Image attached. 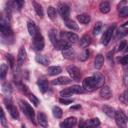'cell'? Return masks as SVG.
Wrapping results in <instances>:
<instances>
[{
    "mask_svg": "<svg viewBox=\"0 0 128 128\" xmlns=\"http://www.w3.org/2000/svg\"><path fill=\"white\" fill-rule=\"evenodd\" d=\"M88 57H89V51H88L87 49H85L84 52L80 55V60H81V61H85Z\"/></svg>",
    "mask_w": 128,
    "mask_h": 128,
    "instance_id": "obj_40",
    "label": "cell"
},
{
    "mask_svg": "<svg viewBox=\"0 0 128 128\" xmlns=\"http://www.w3.org/2000/svg\"><path fill=\"white\" fill-rule=\"evenodd\" d=\"M8 65L6 63H2L1 66H0V79L3 80L5 79L6 75H7V72H8Z\"/></svg>",
    "mask_w": 128,
    "mask_h": 128,
    "instance_id": "obj_29",
    "label": "cell"
},
{
    "mask_svg": "<svg viewBox=\"0 0 128 128\" xmlns=\"http://www.w3.org/2000/svg\"><path fill=\"white\" fill-rule=\"evenodd\" d=\"M28 98L30 99V101L32 102V104H34L35 106H37L39 104V100H38V98L35 95H33L31 93H28Z\"/></svg>",
    "mask_w": 128,
    "mask_h": 128,
    "instance_id": "obj_39",
    "label": "cell"
},
{
    "mask_svg": "<svg viewBox=\"0 0 128 128\" xmlns=\"http://www.w3.org/2000/svg\"><path fill=\"white\" fill-rule=\"evenodd\" d=\"M62 55L64 58L66 59H74V56H75V52L72 48H67V49H64L62 50Z\"/></svg>",
    "mask_w": 128,
    "mask_h": 128,
    "instance_id": "obj_22",
    "label": "cell"
},
{
    "mask_svg": "<svg viewBox=\"0 0 128 128\" xmlns=\"http://www.w3.org/2000/svg\"><path fill=\"white\" fill-rule=\"evenodd\" d=\"M4 104H5V106H6L7 110H8V112H9V114L11 115V117L14 118V119H18V118H19L18 110H17L16 106L13 105V103L11 102V100H10V99H7V98L4 99Z\"/></svg>",
    "mask_w": 128,
    "mask_h": 128,
    "instance_id": "obj_5",
    "label": "cell"
},
{
    "mask_svg": "<svg viewBox=\"0 0 128 128\" xmlns=\"http://www.w3.org/2000/svg\"><path fill=\"white\" fill-rule=\"evenodd\" d=\"M104 63V57L102 54H98L96 57H95V60H94V67L96 69H100L102 67Z\"/></svg>",
    "mask_w": 128,
    "mask_h": 128,
    "instance_id": "obj_23",
    "label": "cell"
},
{
    "mask_svg": "<svg viewBox=\"0 0 128 128\" xmlns=\"http://www.w3.org/2000/svg\"><path fill=\"white\" fill-rule=\"evenodd\" d=\"M52 113H53V116L55 117V118H61L62 117V115H63V111H62V109L60 108V107H58V106H54L53 108H52Z\"/></svg>",
    "mask_w": 128,
    "mask_h": 128,
    "instance_id": "obj_32",
    "label": "cell"
},
{
    "mask_svg": "<svg viewBox=\"0 0 128 128\" xmlns=\"http://www.w3.org/2000/svg\"><path fill=\"white\" fill-rule=\"evenodd\" d=\"M76 108H80V106H73V107H71V109H76Z\"/></svg>",
    "mask_w": 128,
    "mask_h": 128,
    "instance_id": "obj_47",
    "label": "cell"
},
{
    "mask_svg": "<svg viewBox=\"0 0 128 128\" xmlns=\"http://www.w3.org/2000/svg\"><path fill=\"white\" fill-rule=\"evenodd\" d=\"M37 85L42 93H45L48 90V82L44 77H41L37 80Z\"/></svg>",
    "mask_w": 128,
    "mask_h": 128,
    "instance_id": "obj_16",
    "label": "cell"
},
{
    "mask_svg": "<svg viewBox=\"0 0 128 128\" xmlns=\"http://www.w3.org/2000/svg\"><path fill=\"white\" fill-rule=\"evenodd\" d=\"M114 29H115L114 26H110V27L103 33V35H102V44L107 45V44L110 42V40H111V38H112V35H113V33H114Z\"/></svg>",
    "mask_w": 128,
    "mask_h": 128,
    "instance_id": "obj_10",
    "label": "cell"
},
{
    "mask_svg": "<svg viewBox=\"0 0 128 128\" xmlns=\"http://www.w3.org/2000/svg\"><path fill=\"white\" fill-rule=\"evenodd\" d=\"M7 59L9 60V65H10V67H13V66H14V59H13L12 55L7 54Z\"/></svg>",
    "mask_w": 128,
    "mask_h": 128,
    "instance_id": "obj_45",
    "label": "cell"
},
{
    "mask_svg": "<svg viewBox=\"0 0 128 128\" xmlns=\"http://www.w3.org/2000/svg\"><path fill=\"white\" fill-rule=\"evenodd\" d=\"M35 60H36V62H38L39 64L45 65V66L50 63V60H49L46 56H44V55H37V56L35 57Z\"/></svg>",
    "mask_w": 128,
    "mask_h": 128,
    "instance_id": "obj_27",
    "label": "cell"
},
{
    "mask_svg": "<svg viewBox=\"0 0 128 128\" xmlns=\"http://www.w3.org/2000/svg\"><path fill=\"white\" fill-rule=\"evenodd\" d=\"M72 99H65V98H60L59 99V102L62 103V104H65V105H68V104H71L72 103Z\"/></svg>",
    "mask_w": 128,
    "mask_h": 128,
    "instance_id": "obj_43",
    "label": "cell"
},
{
    "mask_svg": "<svg viewBox=\"0 0 128 128\" xmlns=\"http://www.w3.org/2000/svg\"><path fill=\"white\" fill-rule=\"evenodd\" d=\"M58 11L61 15V17L66 21L69 18V14H70V8L67 4L65 3H59L58 4Z\"/></svg>",
    "mask_w": 128,
    "mask_h": 128,
    "instance_id": "obj_8",
    "label": "cell"
},
{
    "mask_svg": "<svg viewBox=\"0 0 128 128\" xmlns=\"http://www.w3.org/2000/svg\"><path fill=\"white\" fill-rule=\"evenodd\" d=\"M128 62V57L127 56H123L122 58H120V63L123 64V65H126Z\"/></svg>",
    "mask_w": 128,
    "mask_h": 128,
    "instance_id": "obj_46",
    "label": "cell"
},
{
    "mask_svg": "<svg viewBox=\"0 0 128 128\" xmlns=\"http://www.w3.org/2000/svg\"><path fill=\"white\" fill-rule=\"evenodd\" d=\"M70 47V44L64 40H58L55 44H54V49L56 50H64Z\"/></svg>",
    "mask_w": 128,
    "mask_h": 128,
    "instance_id": "obj_18",
    "label": "cell"
},
{
    "mask_svg": "<svg viewBox=\"0 0 128 128\" xmlns=\"http://www.w3.org/2000/svg\"><path fill=\"white\" fill-rule=\"evenodd\" d=\"M102 110H103V112H104L107 116H109V117H114V115H115V109H114L113 107H111V106L104 105V106L102 107Z\"/></svg>",
    "mask_w": 128,
    "mask_h": 128,
    "instance_id": "obj_28",
    "label": "cell"
},
{
    "mask_svg": "<svg viewBox=\"0 0 128 128\" xmlns=\"http://www.w3.org/2000/svg\"><path fill=\"white\" fill-rule=\"evenodd\" d=\"M88 124H89L90 126L96 128V127H98V126L100 125V121H99V119H97V118H93V119H90V120L88 121Z\"/></svg>",
    "mask_w": 128,
    "mask_h": 128,
    "instance_id": "obj_38",
    "label": "cell"
},
{
    "mask_svg": "<svg viewBox=\"0 0 128 128\" xmlns=\"http://www.w3.org/2000/svg\"><path fill=\"white\" fill-rule=\"evenodd\" d=\"M115 121H116V124L118 127L120 128H125L126 125H127V117L126 115L124 114V112L122 110H118V111H115Z\"/></svg>",
    "mask_w": 128,
    "mask_h": 128,
    "instance_id": "obj_4",
    "label": "cell"
},
{
    "mask_svg": "<svg viewBox=\"0 0 128 128\" xmlns=\"http://www.w3.org/2000/svg\"><path fill=\"white\" fill-rule=\"evenodd\" d=\"M76 123H77V119L75 117H69L60 123V127L61 128H72L73 126L76 125Z\"/></svg>",
    "mask_w": 128,
    "mask_h": 128,
    "instance_id": "obj_11",
    "label": "cell"
},
{
    "mask_svg": "<svg viewBox=\"0 0 128 128\" xmlns=\"http://www.w3.org/2000/svg\"><path fill=\"white\" fill-rule=\"evenodd\" d=\"M62 72V68L59 67V66H50L48 67L47 69V73L50 75V76H55V75H58Z\"/></svg>",
    "mask_w": 128,
    "mask_h": 128,
    "instance_id": "obj_21",
    "label": "cell"
},
{
    "mask_svg": "<svg viewBox=\"0 0 128 128\" xmlns=\"http://www.w3.org/2000/svg\"><path fill=\"white\" fill-rule=\"evenodd\" d=\"M82 93H84L83 87H81L79 85H72L71 87L62 90L60 92V95L62 97H69L72 94H82Z\"/></svg>",
    "mask_w": 128,
    "mask_h": 128,
    "instance_id": "obj_1",
    "label": "cell"
},
{
    "mask_svg": "<svg viewBox=\"0 0 128 128\" xmlns=\"http://www.w3.org/2000/svg\"><path fill=\"white\" fill-rule=\"evenodd\" d=\"M120 101L123 104H127V91H124L123 94L120 96Z\"/></svg>",
    "mask_w": 128,
    "mask_h": 128,
    "instance_id": "obj_41",
    "label": "cell"
},
{
    "mask_svg": "<svg viewBox=\"0 0 128 128\" xmlns=\"http://www.w3.org/2000/svg\"><path fill=\"white\" fill-rule=\"evenodd\" d=\"M65 25H66V27L67 28H69V29H71V30H78V25L76 24V22L75 21H73V20H66L65 21Z\"/></svg>",
    "mask_w": 128,
    "mask_h": 128,
    "instance_id": "obj_34",
    "label": "cell"
},
{
    "mask_svg": "<svg viewBox=\"0 0 128 128\" xmlns=\"http://www.w3.org/2000/svg\"><path fill=\"white\" fill-rule=\"evenodd\" d=\"M61 37L63 38L62 40L68 42V43H76L78 40H79V37L73 33V32H62L61 33Z\"/></svg>",
    "mask_w": 128,
    "mask_h": 128,
    "instance_id": "obj_9",
    "label": "cell"
},
{
    "mask_svg": "<svg viewBox=\"0 0 128 128\" xmlns=\"http://www.w3.org/2000/svg\"><path fill=\"white\" fill-rule=\"evenodd\" d=\"M77 20H78L81 24L86 25V24H88V23L90 22L91 18H90V16L87 15V14H79V15H77Z\"/></svg>",
    "mask_w": 128,
    "mask_h": 128,
    "instance_id": "obj_25",
    "label": "cell"
},
{
    "mask_svg": "<svg viewBox=\"0 0 128 128\" xmlns=\"http://www.w3.org/2000/svg\"><path fill=\"white\" fill-rule=\"evenodd\" d=\"M32 47L35 51H41L44 48V38L42 36V34L38 31L37 34L33 37V43H32Z\"/></svg>",
    "mask_w": 128,
    "mask_h": 128,
    "instance_id": "obj_3",
    "label": "cell"
},
{
    "mask_svg": "<svg viewBox=\"0 0 128 128\" xmlns=\"http://www.w3.org/2000/svg\"><path fill=\"white\" fill-rule=\"evenodd\" d=\"M37 120H38V123L40 124V126H42L44 128L48 127V119H47V116L43 112H38Z\"/></svg>",
    "mask_w": 128,
    "mask_h": 128,
    "instance_id": "obj_15",
    "label": "cell"
},
{
    "mask_svg": "<svg viewBox=\"0 0 128 128\" xmlns=\"http://www.w3.org/2000/svg\"><path fill=\"white\" fill-rule=\"evenodd\" d=\"M67 72L70 75V79L72 81H79L80 77H81V73H80V69L74 65H70L67 67Z\"/></svg>",
    "mask_w": 128,
    "mask_h": 128,
    "instance_id": "obj_6",
    "label": "cell"
},
{
    "mask_svg": "<svg viewBox=\"0 0 128 128\" xmlns=\"http://www.w3.org/2000/svg\"><path fill=\"white\" fill-rule=\"evenodd\" d=\"M100 96L103 98V99H110L111 96H112V91L111 89L109 88V86H106V85H103L100 89Z\"/></svg>",
    "mask_w": 128,
    "mask_h": 128,
    "instance_id": "obj_13",
    "label": "cell"
},
{
    "mask_svg": "<svg viewBox=\"0 0 128 128\" xmlns=\"http://www.w3.org/2000/svg\"><path fill=\"white\" fill-rule=\"evenodd\" d=\"M79 128H94L92 126H90L88 124V122H84V121H81L79 123Z\"/></svg>",
    "mask_w": 128,
    "mask_h": 128,
    "instance_id": "obj_44",
    "label": "cell"
},
{
    "mask_svg": "<svg viewBox=\"0 0 128 128\" xmlns=\"http://www.w3.org/2000/svg\"><path fill=\"white\" fill-rule=\"evenodd\" d=\"M49 39H50V41H51V43L54 45L59 39H58V34H57V31L56 30H54V29H52L50 32H49Z\"/></svg>",
    "mask_w": 128,
    "mask_h": 128,
    "instance_id": "obj_31",
    "label": "cell"
},
{
    "mask_svg": "<svg viewBox=\"0 0 128 128\" xmlns=\"http://www.w3.org/2000/svg\"><path fill=\"white\" fill-rule=\"evenodd\" d=\"M119 16L121 17H127L128 16V7L124 6V7H119Z\"/></svg>",
    "mask_w": 128,
    "mask_h": 128,
    "instance_id": "obj_36",
    "label": "cell"
},
{
    "mask_svg": "<svg viewBox=\"0 0 128 128\" xmlns=\"http://www.w3.org/2000/svg\"><path fill=\"white\" fill-rule=\"evenodd\" d=\"M96 82L94 80V78L91 77H87L83 80V89L87 90V91H93L94 89H96Z\"/></svg>",
    "mask_w": 128,
    "mask_h": 128,
    "instance_id": "obj_7",
    "label": "cell"
},
{
    "mask_svg": "<svg viewBox=\"0 0 128 128\" xmlns=\"http://www.w3.org/2000/svg\"><path fill=\"white\" fill-rule=\"evenodd\" d=\"M0 121H1V124L3 126H7V122H6V116H5V113L3 111V109L0 107Z\"/></svg>",
    "mask_w": 128,
    "mask_h": 128,
    "instance_id": "obj_37",
    "label": "cell"
},
{
    "mask_svg": "<svg viewBox=\"0 0 128 128\" xmlns=\"http://www.w3.org/2000/svg\"><path fill=\"white\" fill-rule=\"evenodd\" d=\"M71 82H72V80L69 77L62 76V77H58L55 80H53L52 81V84L53 85H67V84H69Z\"/></svg>",
    "mask_w": 128,
    "mask_h": 128,
    "instance_id": "obj_14",
    "label": "cell"
},
{
    "mask_svg": "<svg viewBox=\"0 0 128 128\" xmlns=\"http://www.w3.org/2000/svg\"><path fill=\"white\" fill-rule=\"evenodd\" d=\"M0 32L5 35V36H10L12 35V29L10 28L9 25L5 24V23H0Z\"/></svg>",
    "mask_w": 128,
    "mask_h": 128,
    "instance_id": "obj_19",
    "label": "cell"
},
{
    "mask_svg": "<svg viewBox=\"0 0 128 128\" xmlns=\"http://www.w3.org/2000/svg\"><path fill=\"white\" fill-rule=\"evenodd\" d=\"M110 4L107 2V1H102L100 4H99V10H100V12L101 13H103V14H106V13H108L109 11H110Z\"/></svg>",
    "mask_w": 128,
    "mask_h": 128,
    "instance_id": "obj_24",
    "label": "cell"
},
{
    "mask_svg": "<svg viewBox=\"0 0 128 128\" xmlns=\"http://www.w3.org/2000/svg\"><path fill=\"white\" fill-rule=\"evenodd\" d=\"M92 77L94 78V80H95V82H96V86H97V88L102 87V86L104 85V81H105V79H104V76H103L102 74H100L99 72H95L94 75H93Z\"/></svg>",
    "mask_w": 128,
    "mask_h": 128,
    "instance_id": "obj_17",
    "label": "cell"
},
{
    "mask_svg": "<svg viewBox=\"0 0 128 128\" xmlns=\"http://www.w3.org/2000/svg\"><path fill=\"white\" fill-rule=\"evenodd\" d=\"M47 14H48V16H49V18L50 19H52V20H54L55 18H56V9L53 7V6H49L48 8H47Z\"/></svg>",
    "mask_w": 128,
    "mask_h": 128,
    "instance_id": "obj_35",
    "label": "cell"
},
{
    "mask_svg": "<svg viewBox=\"0 0 128 128\" xmlns=\"http://www.w3.org/2000/svg\"><path fill=\"white\" fill-rule=\"evenodd\" d=\"M102 28H103L102 22H96L95 25H94V27H93V30H92L93 35H98L102 31Z\"/></svg>",
    "mask_w": 128,
    "mask_h": 128,
    "instance_id": "obj_33",
    "label": "cell"
},
{
    "mask_svg": "<svg viewBox=\"0 0 128 128\" xmlns=\"http://www.w3.org/2000/svg\"><path fill=\"white\" fill-rule=\"evenodd\" d=\"M27 28H28V32H29V34H30L32 37H34V36L37 34V32L39 31V30L37 29L35 23L32 22V21H29V22L27 23Z\"/></svg>",
    "mask_w": 128,
    "mask_h": 128,
    "instance_id": "obj_20",
    "label": "cell"
},
{
    "mask_svg": "<svg viewBox=\"0 0 128 128\" xmlns=\"http://www.w3.org/2000/svg\"><path fill=\"white\" fill-rule=\"evenodd\" d=\"M33 6H34V10H35V12H36V14L39 16V17H43V15H44V13H43V9H42V6L39 4V3H37V2H33Z\"/></svg>",
    "mask_w": 128,
    "mask_h": 128,
    "instance_id": "obj_30",
    "label": "cell"
},
{
    "mask_svg": "<svg viewBox=\"0 0 128 128\" xmlns=\"http://www.w3.org/2000/svg\"><path fill=\"white\" fill-rule=\"evenodd\" d=\"M19 103H20V107H21L22 111L24 112V114H25L31 121L34 122V120H35V112H34L32 106H31L30 104H28L27 102L23 101V100H20Z\"/></svg>",
    "mask_w": 128,
    "mask_h": 128,
    "instance_id": "obj_2",
    "label": "cell"
},
{
    "mask_svg": "<svg viewBox=\"0 0 128 128\" xmlns=\"http://www.w3.org/2000/svg\"><path fill=\"white\" fill-rule=\"evenodd\" d=\"M126 45H127V42H126L125 40H122V41L120 42L119 46H118V50H119V51H122V50H124V49L126 48Z\"/></svg>",
    "mask_w": 128,
    "mask_h": 128,
    "instance_id": "obj_42",
    "label": "cell"
},
{
    "mask_svg": "<svg viewBox=\"0 0 128 128\" xmlns=\"http://www.w3.org/2000/svg\"><path fill=\"white\" fill-rule=\"evenodd\" d=\"M90 43H91V38H90V36L84 35V36L81 37V39H80V46H81V47L86 48V47H88V46L90 45Z\"/></svg>",
    "mask_w": 128,
    "mask_h": 128,
    "instance_id": "obj_26",
    "label": "cell"
},
{
    "mask_svg": "<svg viewBox=\"0 0 128 128\" xmlns=\"http://www.w3.org/2000/svg\"><path fill=\"white\" fill-rule=\"evenodd\" d=\"M22 128H25V126H24V125H22Z\"/></svg>",
    "mask_w": 128,
    "mask_h": 128,
    "instance_id": "obj_48",
    "label": "cell"
},
{
    "mask_svg": "<svg viewBox=\"0 0 128 128\" xmlns=\"http://www.w3.org/2000/svg\"><path fill=\"white\" fill-rule=\"evenodd\" d=\"M26 58H27V54H26V50L24 47H21L19 49V52H18V56H17V64L19 66H22L24 64V62L26 61Z\"/></svg>",
    "mask_w": 128,
    "mask_h": 128,
    "instance_id": "obj_12",
    "label": "cell"
}]
</instances>
